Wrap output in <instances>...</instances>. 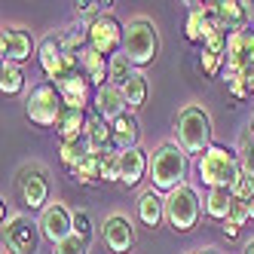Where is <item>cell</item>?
<instances>
[{"label":"cell","instance_id":"6da1fadb","mask_svg":"<svg viewBox=\"0 0 254 254\" xmlns=\"http://www.w3.org/2000/svg\"><path fill=\"white\" fill-rule=\"evenodd\" d=\"M190 175V153L178 141H162L150 153V187L162 196H169L181 184H187Z\"/></svg>","mask_w":254,"mask_h":254},{"label":"cell","instance_id":"7a4b0ae2","mask_svg":"<svg viewBox=\"0 0 254 254\" xmlns=\"http://www.w3.org/2000/svg\"><path fill=\"white\" fill-rule=\"evenodd\" d=\"M175 132H178V144L184 147L190 156H202L211 147L214 138V123L211 114L202 104H184L175 117Z\"/></svg>","mask_w":254,"mask_h":254},{"label":"cell","instance_id":"3957f363","mask_svg":"<svg viewBox=\"0 0 254 254\" xmlns=\"http://www.w3.org/2000/svg\"><path fill=\"white\" fill-rule=\"evenodd\" d=\"M196 172L208 190L233 187V181L242 175L239 153H236V147H227V144H211L202 156H196Z\"/></svg>","mask_w":254,"mask_h":254},{"label":"cell","instance_id":"277c9868","mask_svg":"<svg viewBox=\"0 0 254 254\" xmlns=\"http://www.w3.org/2000/svg\"><path fill=\"white\" fill-rule=\"evenodd\" d=\"M159 31L150 19H144V15H138V19H132L129 25H126V43H123V56L129 59V64L135 70L147 67L156 62L159 56Z\"/></svg>","mask_w":254,"mask_h":254},{"label":"cell","instance_id":"5b68a950","mask_svg":"<svg viewBox=\"0 0 254 254\" xmlns=\"http://www.w3.org/2000/svg\"><path fill=\"white\" fill-rule=\"evenodd\" d=\"M12 193L28 211H43L49 205V172L40 162H28L12 178Z\"/></svg>","mask_w":254,"mask_h":254},{"label":"cell","instance_id":"8992f818","mask_svg":"<svg viewBox=\"0 0 254 254\" xmlns=\"http://www.w3.org/2000/svg\"><path fill=\"white\" fill-rule=\"evenodd\" d=\"M202 211H205V202L199 199V190L190 184H181L166 196V224L175 233H190L199 224Z\"/></svg>","mask_w":254,"mask_h":254},{"label":"cell","instance_id":"52a82bcc","mask_svg":"<svg viewBox=\"0 0 254 254\" xmlns=\"http://www.w3.org/2000/svg\"><path fill=\"white\" fill-rule=\"evenodd\" d=\"M64 98L56 89V83H37L25 98V117L37 126V129H52L59 126L62 114H64Z\"/></svg>","mask_w":254,"mask_h":254},{"label":"cell","instance_id":"ba28073f","mask_svg":"<svg viewBox=\"0 0 254 254\" xmlns=\"http://www.w3.org/2000/svg\"><path fill=\"white\" fill-rule=\"evenodd\" d=\"M37 64L40 70L49 77V83H56L67 74H74V70H80V59L70 56V52L64 49L62 43V34H46V37L40 40L37 46Z\"/></svg>","mask_w":254,"mask_h":254},{"label":"cell","instance_id":"9c48e42d","mask_svg":"<svg viewBox=\"0 0 254 254\" xmlns=\"http://www.w3.org/2000/svg\"><path fill=\"white\" fill-rule=\"evenodd\" d=\"M40 239V224H34L28 214L15 211L3 221V254H37Z\"/></svg>","mask_w":254,"mask_h":254},{"label":"cell","instance_id":"30bf717a","mask_svg":"<svg viewBox=\"0 0 254 254\" xmlns=\"http://www.w3.org/2000/svg\"><path fill=\"white\" fill-rule=\"evenodd\" d=\"M123 43H126V25L117 19V15L104 12L95 22H89V46H92L95 52H101L104 59L120 56Z\"/></svg>","mask_w":254,"mask_h":254},{"label":"cell","instance_id":"8fae6325","mask_svg":"<svg viewBox=\"0 0 254 254\" xmlns=\"http://www.w3.org/2000/svg\"><path fill=\"white\" fill-rule=\"evenodd\" d=\"M37 40H34V34L28 28H3V34H0V59H3V64H25L31 59H37Z\"/></svg>","mask_w":254,"mask_h":254},{"label":"cell","instance_id":"7c38bea8","mask_svg":"<svg viewBox=\"0 0 254 254\" xmlns=\"http://www.w3.org/2000/svg\"><path fill=\"white\" fill-rule=\"evenodd\" d=\"M40 233H43V239L52 242V245H59L64 242L67 236H74V211H70L64 202H49L43 211H40Z\"/></svg>","mask_w":254,"mask_h":254},{"label":"cell","instance_id":"4fadbf2b","mask_svg":"<svg viewBox=\"0 0 254 254\" xmlns=\"http://www.w3.org/2000/svg\"><path fill=\"white\" fill-rule=\"evenodd\" d=\"M101 239H104L111 254H129L135 248V224L126 214L114 211V214H107L104 224H101Z\"/></svg>","mask_w":254,"mask_h":254},{"label":"cell","instance_id":"5bb4252c","mask_svg":"<svg viewBox=\"0 0 254 254\" xmlns=\"http://www.w3.org/2000/svg\"><path fill=\"white\" fill-rule=\"evenodd\" d=\"M56 89L62 92L64 104L67 107H77V111H86V107L95 101V92H98V89L89 83V77L83 74V70H74V74L56 80Z\"/></svg>","mask_w":254,"mask_h":254},{"label":"cell","instance_id":"9a60e30c","mask_svg":"<svg viewBox=\"0 0 254 254\" xmlns=\"http://www.w3.org/2000/svg\"><path fill=\"white\" fill-rule=\"evenodd\" d=\"M254 62V28L236 31L227 40V70L224 74H242Z\"/></svg>","mask_w":254,"mask_h":254},{"label":"cell","instance_id":"2e32d148","mask_svg":"<svg viewBox=\"0 0 254 254\" xmlns=\"http://www.w3.org/2000/svg\"><path fill=\"white\" fill-rule=\"evenodd\" d=\"M217 22L227 34L248 31L254 22V3H248V0H217Z\"/></svg>","mask_w":254,"mask_h":254},{"label":"cell","instance_id":"e0dca14e","mask_svg":"<svg viewBox=\"0 0 254 254\" xmlns=\"http://www.w3.org/2000/svg\"><path fill=\"white\" fill-rule=\"evenodd\" d=\"M144 178H150V153L132 147V150H123V175H120V184L123 187H138Z\"/></svg>","mask_w":254,"mask_h":254},{"label":"cell","instance_id":"ac0fdd59","mask_svg":"<svg viewBox=\"0 0 254 254\" xmlns=\"http://www.w3.org/2000/svg\"><path fill=\"white\" fill-rule=\"evenodd\" d=\"M92 107H95V117H101V120H107V123H114V120H120L123 114H129V111H126L123 89H117V86H111V83L101 86L98 92H95Z\"/></svg>","mask_w":254,"mask_h":254},{"label":"cell","instance_id":"d6986e66","mask_svg":"<svg viewBox=\"0 0 254 254\" xmlns=\"http://www.w3.org/2000/svg\"><path fill=\"white\" fill-rule=\"evenodd\" d=\"M138 221H141V227L156 230L162 221H166V196L156 193L153 187L144 190L138 196Z\"/></svg>","mask_w":254,"mask_h":254},{"label":"cell","instance_id":"ffe728a7","mask_svg":"<svg viewBox=\"0 0 254 254\" xmlns=\"http://www.w3.org/2000/svg\"><path fill=\"white\" fill-rule=\"evenodd\" d=\"M86 144H89V150L98 153V156L117 150L114 126L107 123V120H101V117H89V126H86Z\"/></svg>","mask_w":254,"mask_h":254},{"label":"cell","instance_id":"44dd1931","mask_svg":"<svg viewBox=\"0 0 254 254\" xmlns=\"http://www.w3.org/2000/svg\"><path fill=\"white\" fill-rule=\"evenodd\" d=\"M80 70L89 77V83H92L95 89L107 86V70H111V59H104L101 52H95L92 46H86L80 52Z\"/></svg>","mask_w":254,"mask_h":254},{"label":"cell","instance_id":"7402d4cb","mask_svg":"<svg viewBox=\"0 0 254 254\" xmlns=\"http://www.w3.org/2000/svg\"><path fill=\"white\" fill-rule=\"evenodd\" d=\"M86 126H89L86 111H77V107H64V114H62V120H59V126H56V135H59L62 144H67V141H80V138H86Z\"/></svg>","mask_w":254,"mask_h":254},{"label":"cell","instance_id":"603a6c76","mask_svg":"<svg viewBox=\"0 0 254 254\" xmlns=\"http://www.w3.org/2000/svg\"><path fill=\"white\" fill-rule=\"evenodd\" d=\"M147 95H150V83H147V74L144 70H135L132 80L123 86V98H126V111L129 114H138L144 104H147Z\"/></svg>","mask_w":254,"mask_h":254},{"label":"cell","instance_id":"cb8c5ba5","mask_svg":"<svg viewBox=\"0 0 254 254\" xmlns=\"http://www.w3.org/2000/svg\"><path fill=\"white\" fill-rule=\"evenodd\" d=\"M114 126V141H117V150H132L138 147V138H141V126L135 114H123L120 120L111 123Z\"/></svg>","mask_w":254,"mask_h":254},{"label":"cell","instance_id":"d4e9b609","mask_svg":"<svg viewBox=\"0 0 254 254\" xmlns=\"http://www.w3.org/2000/svg\"><path fill=\"white\" fill-rule=\"evenodd\" d=\"M67 175L74 178L77 184H83V187H95V184H101V156L89 150L74 169H67Z\"/></svg>","mask_w":254,"mask_h":254},{"label":"cell","instance_id":"484cf974","mask_svg":"<svg viewBox=\"0 0 254 254\" xmlns=\"http://www.w3.org/2000/svg\"><path fill=\"white\" fill-rule=\"evenodd\" d=\"M233 190L230 187H214V190H208V196H205V214L211 217V221H227L230 217V208H233Z\"/></svg>","mask_w":254,"mask_h":254},{"label":"cell","instance_id":"4316f807","mask_svg":"<svg viewBox=\"0 0 254 254\" xmlns=\"http://www.w3.org/2000/svg\"><path fill=\"white\" fill-rule=\"evenodd\" d=\"M59 34H62L64 49L70 52V56H77V59H80V52L89 46V25H86V22H70V25L62 28Z\"/></svg>","mask_w":254,"mask_h":254},{"label":"cell","instance_id":"83f0119b","mask_svg":"<svg viewBox=\"0 0 254 254\" xmlns=\"http://www.w3.org/2000/svg\"><path fill=\"white\" fill-rule=\"evenodd\" d=\"M199 70H202L205 77H224L227 70V52L224 49H205L202 46V56H199Z\"/></svg>","mask_w":254,"mask_h":254},{"label":"cell","instance_id":"f1b7e54d","mask_svg":"<svg viewBox=\"0 0 254 254\" xmlns=\"http://www.w3.org/2000/svg\"><path fill=\"white\" fill-rule=\"evenodd\" d=\"M0 89H3V95H22L25 92V70L19 64H3V70H0Z\"/></svg>","mask_w":254,"mask_h":254},{"label":"cell","instance_id":"f546056e","mask_svg":"<svg viewBox=\"0 0 254 254\" xmlns=\"http://www.w3.org/2000/svg\"><path fill=\"white\" fill-rule=\"evenodd\" d=\"M132 74H135V67H132V64H129V59H126L123 52H120V56H114V59H111V70H107V83H111V86H117V89H123L126 83L132 80Z\"/></svg>","mask_w":254,"mask_h":254},{"label":"cell","instance_id":"4dcf8cb0","mask_svg":"<svg viewBox=\"0 0 254 254\" xmlns=\"http://www.w3.org/2000/svg\"><path fill=\"white\" fill-rule=\"evenodd\" d=\"M236 153H239V166H242V172L254 178V135H251L248 129L239 135V141H236Z\"/></svg>","mask_w":254,"mask_h":254},{"label":"cell","instance_id":"1f68e13d","mask_svg":"<svg viewBox=\"0 0 254 254\" xmlns=\"http://www.w3.org/2000/svg\"><path fill=\"white\" fill-rule=\"evenodd\" d=\"M86 153H89L86 138H80V141H67V144H62V147H59V159H62V166H64V169H74Z\"/></svg>","mask_w":254,"mask_h":254},{"label":"cell","instance_id":"d6a6232c","mask_svg":"<svg viewBox=\"0 0 254 254\" xmlns=\"http://www.w3.org/2000/svg\"><path fill=\"white\" fill-rule=\"evenodd\" d=\"M114 3H104V0H77L74 3V15H77V22H95L98 15H104L107 9H111Z\"/></svg>","mask_w":254,"mask_h":254},{"label":"cell","instance_id":"836d02e7","mask_svg":"<svg viewBox=\"0 0 254 254\" xmlns=\"http://www.w3.org/2000/svg\"><path fill=\"white\" fill-rule=\"evenodd\" d=\"M123 175V150H111L101 156V181L104 184H114Z\"/></svg>","mask_w":254,"mask_h":254},{"label":"cell","instance_id":"e575fe53","mask_svg":"<svg viewBox=\"0 0 254 254\" xmlns=\"http://www.w3.org/2000/svg\"><path fill=\"white\" fill-rule=\"evenodd\" d=\"M74 236H80L86 245H89V239H92V214H89L86 208L74 211Z\"/></svg>","mask_w":254,"mask_h":254},{"label":"cell","instance_id":"d590c367","mask_svg":"<svg viewBox=\"0 0 254 254\" xmlns=\"http://www.w3.org/2000/svg\"><path fill=\"white\" fill-rule=\"evenodd\" d=\"M224 83H227V92H230L236 101H245V98H251V92H248V83H245L239 74H224Z\"/></svg>","mask_w":254,"mask_h":254},{"label":"cell","instance_id":"8d00e7d4","mask_svg":"<svg viewBox=\"0 0 254 254\" xmlns=\"http://www.w3.org/2000/svg\"><path fill=\"white\" fill-rule=\"evenodd\" d=\"M52 254H89V245L80 239V236H67L64 242L52 245Z\"/></svg>","mask_w":254,"mask_h":254},{"label":"cell","instance_id":"74e56055","mask_svg":"<svg viewBox=\"0 0 254 254\" xmlns=\"http://www.w3.org/2000/svg\"><path fill=\"white\" fill-rule=\"evenodd\" d=\"M230 190H233V196H236V199H245V202H248V199H251V193H254V178L242 172L239 178L233 181V187H230Z\"/></svg>","mask_w":254,"mask_h":254},{"label":"cell","instance_id":"f35d334b","mask_svg":"<svg viewBox=\"0 0 254 254\" xmlns=\"http://www.w3.org/2000/svg\"><path fill=\"white\" fill-rule=\"evenodd\" d=\"M227 221H236L239 227H245V224L251 221V208H248L245 199H233V208H230V217H227Z\"/></svg>","mask_w":254,"mask_h":254},{"label":"cell","instance_id":"ab89813d","mask_svg":"<svg viewBox=\"0 0 254 254\" xmlns=\"http://www.w3.org/2000/svg\"><path fill=\"white\" fill-rule=\"evenodd\" d=\"M221 233L227 236V239H239V236H242V227L236 224V221H224V224H221Z\"/></svg>","mask_w":254,"mask_h":254},{"label":"cell","instance_id":"60d3db41","mask_svg":"<svg viewBox=\"0 0 254 254\" xmlns=\"http://www.w3.org/2000/svg\"><path fill=\"white\" fill-rule=\"evenodd\" d=\"M239 77H242V80L248 83V92L254 95V62H251V64H248V67L242 70V74H239Z\"/></svg>","mask_w":254,"mask_h":254},{"label":"cell","instance_id":"b9f144b4","mask_svg":"<svg viewBox=\"0 0 254 254\" xmlns=\"http://www.w3.org/2000/svg\"><path fill=\"white\" fill-rule=\"evenodd\" d=\"M193 254H224V251L214 248V245H205V248H199V251H193Z\"/></svg>","mask_w":254,"mask_h":254},{"label":"cell","instance_id":"7bdbcfd3","mask_svg":"<svg viewBox=\"0 0 254 254\" xmlns=\"http://www.w3.org/2000/svg\"><path fill=\"white\" fill-rule=\"evenodd\" d=\"M242 254H254V236H251V239L242 245Z\"/></svg>","mask_w":254,"mask_h":254},{"label":"cell","instance_id":"ee69618b","mask_svg":"<svg viewBox=\"0 0 254 254\" xmlns=\"http://www.w3.org/2000/svg\"><path fill=\"white\" fill-rule=\"evenodd\" d=\"M248 132L254 135V111H251V117H248Z\"/></svg>","mask_w":254,"mask_h":254},{"label":"cell","instance_id":"f6af8a7d","mask_svg":"<svg viewBox=\"0 0 254 254\" xmlns=\"http://www.w3.org/2000/svg\"><path fill=\"white\" fill-rule=\"evenodd\" d=\"M248 208H251V221H254V193H251V199H248Z\"/></svg>","mask_w":254,"mask_h":254}]
</instances>
